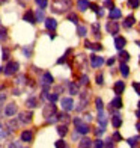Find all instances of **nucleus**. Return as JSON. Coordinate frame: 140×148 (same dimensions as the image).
<instances>
[{
	"instance_id": "obj_1",
	"label": "nucleus",
	"mask_w": 140,
	"mask_h": 148,
	"mask_svg": "<svg viewBox=\"0 0 140 148\" xmlns=\"http://www.w3.org/2000/svg\"><path fill=\"white\" fill-rule=\"evenodd\" d=\"M44 118L47 121V124H53V123H56L57 121V107L54 103H48V104H45L44 107Z\"/></svg>"
},
{
	"instance_id": "obj_2",
	"label": "nucleus",
	"mask_w": 140,
	"mask_h": 148,
	"mask_svg": "<svg viewBox=\"0 0 140 148\" xmlns=\"http://www.w3.org/2000/svg\"><path fill=\"white\" fill-rule=\"evenodd\" d=\"M72 2L71 0H54L53 2V12L54 14H63L71 8Z\"/></svg>"
},
{
	"instance_id": "obj_3",
	"label": "nucleus",
	"mask_w": 140,
	"mask_h": 148,
	"mask_svg": "<svg viewBox=\"0 0 140 148\" xmlns=\"http://www.w3.org/2000/svg\"><path fill=\"white\" fill-rule=\"evenodd\" d=\"M18 70H20V64L17 60H11V62H8V65H6V68H3V73L6 76H14Z\"/></svg>"
},
{
	"instance_id": "obj_4",
	"label": "nucleus",
	"mask_w": 140,
	"mask_h": 148,
	"mask_svg": "<svg viewBox=\"0 0 140 148\" xmlns=\"http://www.w3.org/2000/svg\"><path fill=\"white\" fill-rule=\"evenodd\" d=\"M74 125H75L77 133H80V134L89 133V125L86 124V123H83V121L80 119V118H74Z\"/></svg>"
},
{
	"instance_id": "obj_5",
	"label": "nucleus",
	"mask_w": 140,
	"mask_h": 148,
	"mask_svg": "<svg viewBox=\"0 0 140 148\" xmlns=\"http://www.w3.org/2000/svg\"><path fill=\"white\" fill-rule=\"evenodd\" d=\"M32 118H33V113L32 112H21L18 115V123L20 124H30L32 123Z\"/></svg>"
},
{
	"instance_id": "obj_6",
	"label": "nucleus",
	"mask_w": 140,
	"mask_h": 148,
	"mask_svg": "<svg viewBox=\"0 0 140 148\" xmlns=\"http://www.w3.org/2000/svg\"><path fill=\"white\" fill-rule=\"evenodd\" d=\"M60 104H62V109H63L65 112H69V110L74 109V101H72L71 97L62 98V100H60Z\"/></svg>"
},
{
	"instance_id": "obj_7",
	"label": "nucleus",
	"mask_w": 140,
	"mask_h": 148,
	"mask_svg": "<svg viewBox=\"0 0 140 148\" xmlns=\"http://www.w3.org/2000/svg\"><path fill=\"white\" fill-rule=\"evenodd\" d=\"M17 110H18V106L15 104V103H9V104H6L5 106V110H3V113H5V116H12V115H15L17 113Z\"/></svg>"
},
{
	"instance_id": "obj_8",
	"label": "nucleus",
	"mask_w": 140,
	"mask_h": 148,
	"mask_svg": "<svg viewBox=\"0 0 140 148\" xmlns=\"http://www.w3.org/2000/svg\"><path fill=\"white\" fill-rule=\"evenodd\" d=\"M105 29H107V32L110 35H116L119 32V23L118 21H109L107 26H105Z\"/></svg>"
},
{
	"instance_id": "obj_9",
	"label": "nucleus",
	"mask_w": 140,
	"mask_h": 148,
	"mask_svg": "<svg viewBox=\"0 0 140 148\" xmlns=\"http://www.w3.org/2000/svg\"><path fill=\"white\" fill-rule=\"evenodd\" d=\"M104 64V59L101 56H98V55H92L90 56V65L93 66V68H99Z\"/></svg>"
},
{
	"instance_id": "obj_10",
	"label": "nucleus",
	"mask_w": 140,
	"mask_h": 148,
	"mask_svg": "<svg viewBox=\"0 0 140 148\" xmlns=\"http://www.w3.org/2000/svg\"><path fill=\"white\" fill-rule=\"evenodd\" d=\"M23 20L24 21H27V23H36V17H35V12H33L32 9H29V11H26V14L23 15Z\"/></svg>"
},
{
	"instance_id": "obj_11",
	"label": "nucleus",
	"mask_w": 140,
	"mask_h": 148,
	"mask_svg": "<svg viewBox=\"0 0 140 148\" xmlns=\"http://www.w3.org/2000/svg\"><path fill=\"white\" fill-rule=\"evenodd\" d=\"M44 21H45V29H48L51 32L57 27V21H56L54 18H45Z\"/></svg>"
},
{
	"instance_id": "obj_12",
	"label": "nucleus",
	"mask_w": 140,
	"mask_h": 148,
	"mask_svg": "<svg viewBox=\"0 0 140 148\" xmlns=\"http://www.w3.org/2000/svg\"><path fill=\"white\" fill-rule=\"evenodd\" d=\"M97 119H98V124H99V125H103V127L107 125V115L104 113V110H98Z\"/></svg>"
},
{
	"instance_id": "obj_13",
	"label": "nucleus",
	"mask_w": 140,
	"mask_h": 148,
	"mask_svg": "<svg viewBox=\"0 0 140 148\" xmlns=\"http://www.w3.org/2000/svg\"><path fill=\"white\" fill-rule=\"evenodd\" d=\"M32 139H33V132L32 130H23V133H21L23 142H32Z\"/></svg>"
},
{
	"instance_id": "obj_14",
	"label": "nucleus",
	"mask_w": 140,
	"mask_h": 148,
	"mask_svg": "<svg viewBox=\"0 0 140 148\" xmlns=\"http://www.w3.org/2000/svg\"><path fill=\"white\" fill-rule=\"evenodd\" d=\"M122 107V100H121V97H115L110 101V109H121Z\"/></svg>"
},
{
	"instance_id": "obj_15",
	"label": "nucleus",
	"mask_w": 140,
	"mask_h": 148,
	"mask_svg": "<svg viewBox=\"0 0 140 148\" xmlns=\"http://www.w3.org/2000/svg\"><path fill=\"white\" fill-rule=\"evenodd\" d=\"M111 124H113V127H115V129H119V127L122 125V116L119 115V113H115V115H113V118H111Z\"/></svg>"
},
{
	"instance_id": "obj_16",
	"label": "nucleus",
	"mask_w": 140,
	"mask_h": 148,
	"mask_svg": "<svg viewBox=\"0 0 140 148\" xmlns=\"http://www.w3.org/2000/svg\"><path fill=\"white\" fill-rule=\"evenodd\" d=\"M54 83V79H53V76L47 71L42 74V85H53Z\"/></svg>"
},
{
	"instance_id": "obj_17",
	"label": "nucleus",
	"mask_w": 140,
	"mask_h": 148,
	"mask_svg": "<svg viewBox=\"0 0 140 148\" xmlns=\"http://www.w3.org/2000/svg\"><path fill=\"white\" fill-rule=\"evenodd\" d=\"M125 44H126V41H125L124 36H116L115 38V47H116L118 50H122L124 47H125Z\"/></svg>"
},
{
	"instance_id": "obj_18",
	"label": "nucleus",
	"mask_w": 140,
	"mask_h": 148,
	"mask_svg": "<svg viewBox=\"0 0 140 148\" xmlns=\"http://www.w3.org/2000/svg\"><path fill=\"white\" fill-rule=\"evenodd\" d=\"M6 127H8V133L15 132L18 129V121L17 119H9L8 123H6Z\"/></svg>"
},
{
	"instance_id": "obj_19",
	"label": "nucleus",
	"mask_w": 140,
	"mask_h": 148,
	"mask_svg": "<svg viewBox=\"0 0 140 148\" xmlns=\"http://www.w3.org/2000/svg\"><path fill=\"white\" fill-rule=\"evenodd\" d=\"M113 89H115V94H118V95H121V94L124 92L125 89V83L122 82V80H119V82L115 83V86H113Z\"/></svg>"
},
{
	"instance_id": "obj_20",
	"label": "nucleus",
	"mask_w": 140,
	"mask_h": 148,
	"mask_svg": "<svg viewBox=\"0 0 140 148\" xmlns=\"http://www.w3.org/2000/svg\"><path fill=\"white\" fill-rule=\"evenodd\" d=\"M121 15H122V12H121V9H118V8H113L110 9V14H109V18L110 20H116V18H121Z\"/></svg>"
},
{
	"instance_id": "obj_21",
	"label": "nucleus",
	"mask_w": 140,
	"mask_h": 148,
	"mask_svg": "<svg viewBox=\"0 0 140 148\" xmlns=\"http://www.w3.org/2000/svg\"><path fill=\"white\" fill-rule=\"evenodd\" d=\"M84 47L86 49H90V50H95V51H99V50H103V45L101 44H92L90 41H84Z\"/></svg>"
},
{
	"instance_id": "obj_22",
	"label": "nucleus",
	"mask_w": 140,
	"mask_h": 148,
	"mask_svg": "<svg viewBox=\"0 0 140 148\" xmlns=\"http://www.w3.org/2000/svg\"><path fill=\"white\" fill-rule=\"evenodd\" d=\"M89 6H90V3L88 2V0H78V2H77V9L82 11V12H84Z\"/></svg>"
},
{
	"instance_id": "obj_23",
	"label": "nucleus",
	"mask_w": 140,
	"mask_h": 148,
	"mask_svg": "<svg viewBox=\"0 0 140 148\" xmlns=\"http://www.w3.org/2000/svg\"><path fill=\"white\" fill-rule=\"evenodd\" d=\"M134 23H136V18H134V15H128V17L125 18V21H124V27H125V29H130V27H131V26L134 24Z\"/></svg>"
},
{
	"instance_id": "obj_24",
	"label": "nucleus",
	"mask_w": 140,
	"mask_h": 148,
	"mask_svg": "<svg viewBox=\"0 0 140 148\" xmlns=\"http://www.w3.org/2000/svg\"><path fill=\"white\" fill-rule=\"evenodd\" d=\"M57 121H60V123H63V124H68L71 121V118H69V115L66 112H62V113H59V115H57Z\"/></svg>"
},
{
	"instance_id": "obj_25",
	"label": "nucleus",
	"mask_w": 140,
	"mask_h": 148,
	"mask_svg": "<svg viewBox=\"0 0 140 148\" xmlns=\"http://www.w3.org/2000/svg\"><path fill=\"white\" fill-rule=\"evenodd\" d=\"M26 106H27L29 109H35V107L38 106V100L35 97H29L27 101H26Z\"/></svg>"
},
{
	"instance_id": "obj_26",
	"label": "nucleus",
	"mask_w": 140,
	"mask_h": 148,
	"mask_svg": "<svg viewBox=\"0 0 140 148\" xmlns=\"http://www.w3.org/2000/svg\"><path fill=\"white\" fill-rule=\"evenodd\" d=\"M68 91H69L71 95H77V94H78V85L74 83V82H71V83L68 85Z\"/></svg>"
},
{
	"instance_id": "obj_27",
	"label": "nucleus",
	"mask_w": 140,
	"mask_h": 148,
	"mask_svg": "<svg viewBox=\"0 0 140 148\" xmlns=\"http://www.w3.org/2000/svg\"><path fill=\"white\" fill-rule=\"evenodd\" d=\"M35 17H36V21H44L45 20V14H44V9H38L35 11Z\"/></svg>"
},
{
	"instance_id": "obj_28",
	"label": "nucleus",
	"mask_w": 140,
	"mask_h": 148,
	"mask_svg": "<svg viewBox=\"0 0 140 148\" xmlns=\"http://www.w3.org/2000/svg\"><path fill=\"white\" fill-rule=\"evenodd\" d=\"M57 133L60 134V136H65V134L68 133V125H66V124H62V125H57Z\"/></svg>"
},
{
	"instance_id": "obj_29",
	"label": "nucleus",
	"mask_w": 140,
	"mask_h": 148,
	"mask_svg": "<svg viewBox=\"0 0 140 148\" xmlns=\"http://www.w3.org/2000/svg\"><path fill=\"white\" fill-rule=\"evenodd\" d=\"M119 70H121V74H122L124 77H128V74H130V68H128V66H126L125 64H121Z\"/></svg>"
},
{
	"instance_id": "obj_30",
	"label": "nucleus",
	"mask_w": 140,
	"mask_h": 148,
	"mask_svg": "<svg viewBox=\"0 0 140 148\" xmlns=\"http://www.w3.org/2000/svg\"><path fill=\"white\" fill-rule=\"evenodd\" d=\"M6 38H8V29L0 26V41H5Z\"/></svg>"
},
{
	"instance_id": "obj_31",
	"label": "nucleus",
	"mask_w": 140,
	"mask_h": 148,
	"mask_svg": "<svg viewBox=\"0 0 140 148\" xmlns=\"http://www.w3.org/2000/svg\"><path fill=\"white\" fill-rule=\"evenodd\" d=\"M47 100H48V101H51V103H56L57 100H59V94H54V92H48V97H47Z\"/></svg>"
},
{
	"instance_id": "obj_32",
	"label": "nucleus",
	"mask_w": 140,
	"mask_h": 148,
	"mask_svg": "<svg viewBox=\"0 0 140 148\" xmlns=\"http://www.w3.org/2000/svg\"><path fill=\"white\" fill-rule=\"evenodd\" d=\"M78 147H92V140H90V139H88V138H84V139L80 140Z\"/></svg>"
},
{
	"instance_id": "obj_33",
	"label": "nucleus",
	"mask_w": 140,
	"mask_h": 148,
	"mask_svg": "<svg viewBox=\"0 0 140 148\" xmlns=\"http://www.w3.org/2000/svg\"><path fill=\"white\" fill-rule=\"evenodd\" d=\"M26 80H27V77H26L24 74H18V77H17V85H26Z\"/></svg>"
},
{
	"instance_id": "obj_34",
	"label": "nucleus",
	"mask_w": 140,
	"mask_h": 148,
	"mask_svg": "<svg viewBox=\"0 0 140 148\" xmlns=\"http://www.w3.org/2000/svg\"><path fill=\"white\" fill-rule=\"evenodd\" d=\"M119 58H121L122 62H126V60L130 59V55H128V51H124V50H121V53H119Z\"/></svg>"
},
{
	"instance_id": "obj_35",
	"label": "nucleus",
	"mask_w": 140,
	"mask_h": 148,
	"mask_svg": "<svg viewBox=\"0 0 140 148\" xmlns=\"http://www.w3.org/2000/svg\"><path fill=\"white\" fill-rule=\"evenodd\" d=\"M35 3L39 6V8H47V5H48V0H35Z\"/></svg>"
},
{
	"instance_id": "obj_36",
	"label": "nucleus",
	"mask_w": 140,
	"mask_h": 148,
	"mask_svg": "<svg viewBox=\"0 0 140 148\" xmlns=\"http://www.w3.org/2000/svg\"><path fill=\"white\" fill-rule=\"evenodd\" d=\"M68 20H69L71 23H74V24H77V23H78V17L74 14V12H71V14L68 15Z\"/></svg>"
},
{
	"instance_id": "obj_37",
	"label": "nucleus",
	"mask_w": 140,
	"mask_h": 148,
	"mask_svg": "<svg viewBox=\"0 0 140 148\" xmlns=\"http://www.w3.org/2000/svg\"><path fill=\"white\" fill-rule=\"evenodd\" d=\"M92 30H93V35H95L97 38H99V24L98 23H95L92 26Z\"/></svg>"
},
{
	"instance_id": "obj_38",
	"label": "nucleus",
	"mask_w": 140,
	"mask_h": 148,
	"mask_svg": "<svg viewBox=\"0 0 140 148\" xmlns=\"http://www.w3.org/2000/svg\"><path fill=\"white\" fill-rule=\"evenodd\" d=\"M128 5L131 6L133 9H136V8H139V5H140V0H128Z\"/></svg>"
},
{
	"instance_id": "obj_39",
	"label": "nucleus",
	"mask_w": 140,
	"mask_h": 148,
	"mask_svg": "<svg viewBox=\"0 0 140 148\" xmlns=\"http://www.w3.org/2000/svg\"><path fill=\"white\" fill-rule=\"evenodd\" d=\"M139 136H136V138H130L128 139V145H131V147H136L137 145V142H139Z\"/></svg>"
},
{
	"instance_id": "obj_40",
	"label": "nucleus",
	"mask_w": 140,
	"mask_h": 148,
	"mask_svg": "<svg viewBox=\"0 0 140 148\" xmlns=\"http://www.w3.org/2000/svg\"><path fill=\"white\" fill-rule=\"evenodd\" d=\"M23 53L26 55V58L32 56V47H23Z\"/></svg>"
},
{
	"instance_id": "obj_41",
	"label": "nucleus",
	"mask_w": 140,
	"mask_h": 148,
	"mask_svg": "<svg viewBox=\"0 0 140 148\" xmlns=\"http://www.w3.org/2000/svg\"><path fill=\"white\" fill-rule=\"evenodd\" d=\"M95 104H97V109H98V110H103V107H104V106H103V100L99 98V97L95 98Z\"/></svg>"
},
{
	"instance_id": "obj_42",
	"label": "nucleus",
	"mask_w": 140,
	"mask_h": 148,
	"mask_svg": "<svg viewBox=\"0 0 140 148\" xmlns=\"http://www.w3.org/2000/svg\"><path fill=\"white\" fill-rule=\"evenodd\" d=\"M86 32H88V29H86L84 26H78V35H80V36H84Z\"/></svg>"
},
{
	"instance_id": "obj_43",
	"label": "nucleus",
	"mask_w": 140,
	"mask_h": 148,
	"mask_svg": "<svg viewBox=\"0 0 140 148\" xmlns=\"http://www.w3.org/2000/svg\"><path fill=\"white\" fill-rule=\"evenodd\" d=\"M3 60H8L9 59V49H6V47H3Z\"/></svg>"
},
{
	"instance_id": "obj_44",
	"label": "nucleus",
	"mask_w": 140,
	"mask_h": 148,
	"mask_svg": "<svg viewBox=\"0 0 140 148\" xmlns=\"http://www.w3.org/2000/svg\"><path fill=\"white\" fill-rule=\"evenodd\" d=\"M97 83H98V85H103V83H104V77H103V73H99L98 76H97Z\"/></svg>"
},
{
	"instance_id": "obj_45",
	"label": "nucleus",
	"mask_w": 140,
	"mask_h": 148,
	"mask_svg": "<svg viewBox=\"0 0 140 148\" xmlns=\"http://www.w3.org/2000/svg\"><path fill=\"white\" fill-rule=\"evenodd\" d=\"M92 145H93V147H98V148H101V147H104V142H103L101 139H97V140H95V142H93Z\"/></svg>"
},
{
	"instance_id": "obj_46",
	"label": "nucleus",
	"mask_w": 140,
	"mask_h": 148,
	"mask_svg": "<svg viewBox=\"0 0 140 148\" xmlns=\"http://www.w3.org/2000/svg\"><path fill=\"white\" fill-rule=\"evenodd\" d=\"M88 83H89L88 76H82V79H80V85H88Z\"/></svg>"
},
{
	"instance_id": "obj_47",
	"label": "nucleus",
	"mask_w": 140,
	"mask_h": 148,
	"mask_svg": "<svg viewBox=\"0 0 140 148\" xmlns=\"http://www.w3.org/2000/svg\"><path fill=\"white\" fill-rule=\"evenodd\" d=\"M133 88L136 89V94H139V95H140V83L139 82H134V83H133Z\"/></svg>"
},
{
	"instance_id": "obj_48",
	"label": "nucleus",
	"mask_w": 140,
	"mask_h": 148,
	"mask_svg": "<svg viewBox=\"0 0 140 148\" xmlns=\"http://www.w3.org/2000/svg\"><path fill=\"white\" fill-rule=\"evenodd\" d=\"M104 133V127L101 125V127H98V129L95 130V134H97V136H101V134Z\"/></svg>"
},
{
	"instance_id": "obj_49",
	"label": "nucleus",
	"mask_w": 140,
	"mask_h": 148,
	"mask_svg": "<svg viewBox=\"0 0 140 148\" xmlns=\"http://www.w3.org/2000/svg\"><path fill=\"white\" fill-rule=\"evenodd\" d=\"M104 6H105V8H113V0H105V2H104Z\"/></svg>"
},
{
	"instance_id": "obj_50",
	"label": "nucleus",
	"mask_w": 140,
	"mask_h": 148,
	"mask_svg": "<svg viewBox=\"0 0 140 148\" xmlns=\"http://www.w3.org/2000/svg\"><path fill=\"white\" fill-rule=\"evenodd\" d=\"M113 145H115V144H113V139H111V138L107 139V140L104 142V147H113Z\"/></svg>"
},
{
	"instance_id": "obj_51",
	"label": "nucleus",
	"mask_w": 140,
	"mask_h": 148,
	"mask_svg": "<svg viewBox=\"0 0 140 148\" xmlns=\"http://www.w3.org/2000/svg\"><path fill=\"white\" fill-rule=\"evenodd\" d=\"M54 145H56V147H63V148H65V147H68V145L65 144V140H57Z\"/></svg>"
},
{
	"instance_id": "obj_52",
	"label": "nucleus",
	"mask_w": 140,
	"mask_h": 148,
	"mask_svg": "<svg viewBox=\"0 0 140 148\" xmlns=\"http://www.w3.org/2000/svg\"><path fill=\"white\" fill-rule=\"evenodd\" d=\"M113 139H115V140H122V136H121L118 132H115V134H113Z\"/></svg>"
},
{
	"instance_id": "obj_53",
	"label": "nucleus",
	"mask_w": 140,
	"mask_h": 148,
	"mask_svg": "<svg viewBox=\"0 0 140 148\" xmlns=\"http://www.w3.org/2000/svg\"><path fill=\"white\" fill-rule=\"evenodd\" d=\"M8 147H21V144H18V142H11V144H8Z\"/></svg>"
},
{
	"instance_id": "obj_54",
	"label": "nucleus",
	"mask_w": 140,
	"mask_h": 148,
	"mask_svg": "<svg viewBox=\"0 0 140 148\" xmlns=\"http://www.w3.org/2000/svg\"><path fill=\"white\" fill-rule=\"evenodd\" d=\"M113 64H115V58H110L107 60V65H113Z\"/></svg>"
},
{
	"instance_id": "obj_55",
	"label": "nucleus",
	"mask_w": 140,
	"mask_h": 148,
	"mask_svg": "<svg viewBox=\"0 0 140 148\" xmlns=\"http://www.w3.org/2000/svg\"><path fill=\"white\" fill-rule=\"evenodd\" d=\"M84 119H86V121H90V119H92V115H89V113H88V115L84 116Z\"/></svg>"
},
{
	"instance_id": "obj_56",
	"label": "nucleus",
	"mask_w": 140,
	"mask_h": 148,
	"mask_svg": "<svg viewBox=\"0 0 140 148\" xmlns=\"http://www.w3.org/2000/svg\"><path fill=\"white\" fill-rule=\"evenodd\" d=\"M136 115H137V116H139V118H140V109H139V110H137V112H136Z\"/></svg>"
},
{
	"instance_id": "obj_57",
	"label": "nucleus",
	"mask_w": 140,
	"mask_h": 148,
	"mask_svg": "<svg viewBox=\"0 0 140 148\" xmlns=\"http://www.w3.org/2000/svg\"><path fill=\"white\" fill-rule=\"evenodd\" d=\"M137 130H140V123L137 124Z\"/></svg>"
},
{
	"instance_id": "obj_58",
	"label": "nucleus",
	"mask_w": 140,
	"mask_h": 148,
	"mask_svg": "<svg viewBox=\"0 0 140 148\" xmlns=\"http://www.w3.org/2000/svg\"><path fill=\"white\" fill-rule=\"evenodd\" d=\"M139 109H140V101H139Z\"/></svg>"
},
{
	"instance_id": "obj_59",
	"label": "nucleus",
	"mask_w": 140,
	"mask_h": 148,
	"mask_svg": "<svg viewBox=\"0 0 140 148\" xmlns=\"http://www.w3.org/2000/svg\"><path fill=\"white\" fill-rule=\"evenodd\" d=\"M137 44H139V45H140V41H137Z\"/></svg>"
}]
</instances>
